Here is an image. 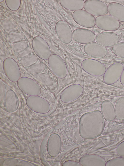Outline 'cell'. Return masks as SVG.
<instances>
[{"label": "cell", "instance_id": "1", "mask_svg": "<svg viewBox=\"0 0 124 166\" xmlns=\"http://www.w3.org/2000/svg\"><path fill=\"white\" fill-rule=\"evenodd\" d=\"M104 126V119L101 111H93L84 114L80 117L79 133L83 138L92 139L101 134Z\"/></svg>", "mask_w": 124, "mask_h": 166}, {"label": "cell", "instance_id": "2", "mask_svg": "<svg viewBox=\"0 0 124 166\" xmlns=\"http://www.w3.org/2000/svg\"><path fill=\"white\" fill-rule=\"evenodd\" d=\"M49 67L54 74L57 77L63 79L68 73L66 65L63 59L58 55H51L48 59Z\"/></svg>", "mask_w": 124, "mask_h": 166}, {"label": "cell", "instance_id": "3", "mask_svg": "<svg viewBox=\"0 0 124 166\" xmlns=\"http://www.w3.org/2000/svg\"><path fill=\"white\" fill-rule=\"evenodd\" d=\"M82 69L91 75L100 76L103 75L106 70L105 65L97 60L87 59L83 60L81 64Z\"/></svg>", "mask_w": 124, "mask_h": 166}, {"label": "cell", "instance_id": "4", "mask_svg": "<svg viewBox=\"0 0 124 166\" xmlns=\"http://www.w3.org/2000/svg\"><path fill=\"white\" fill-rule=\"evenodd\" d=\"M95 25L99 29L106 31H113L119 28L120 22L110 15L106 14L97 17Z\"/></svg>", "mask_w": 124, "mask_h": 166}, {"label": "cell", "instance_id": "5", "mask_svg": "<svg viewBox=\"0 0 124 166\" xmlns=\"http://www.w3.org/2000/svg\"><path fill=\"white\" fill-rule=\"evenodd\" d=\"M124 68L123 64L120 62L111 64L106 70L103 75L104 82L108 85L115 83L120 78Z\"/></svg>", "mask_w": 124, "mask_h": 166}, {"label": "cell", "instance_id": "6", "mask_svg": "<svg viewBox=\"0 0 124 166\" xmlns=\"http://www.w3.org/2000/svg\"><path fill=\"white\" fill-rule=\"evenodd\" d=\"M85 10L93 16H99L106 14L108 12L107 5L99 0H87L85 1Z\"/></svg>", "mask_w": 124, "mask_h": 166}, {"label": "cell", "instance_id": "7", "mask_svg": "<svg viewBox=\"0 0 124 166\" xmlns=\"http://www.w3.org/2000/svg\"><path fill=\"white\" fill-rule=\"evenodd\" d=\"M84 89L82 86L78 84L69 86L62 92L60 98L63 102L67 103L78 99L82 95Z\"/></svg>", "mask_w": 124, "mask_h": 166}, {"label": "cell", "instance_id": "8", "mask_svg": "<svg viewBox=\"0 0 124 166\" xmlns=\"http://www.w3.org/2000/svg\"><path fill=\"white\" fill-rule=\"evenodd\" d=\"M32 45L36 54L42 59H48L51 55V52L49 45L42 38L35 37L32 41Z\"/></svg>", "mask_w": 124, "mask_h": 166}, {"label": "cell", "instance_id": "9", "mask_svg": "<svg viewBox=\"0 0 124 166\" xmlns=\"http://www.w3.org/2000/svg\"><path fill=\"white\" fill-rule=\"evenodd\" d=\"M72 16L75 21L82 27L90 28L95 25V17L85 10L75 11L73 12Z\"/></svg>", "mask_w": 124, "mask_h": 166}, {"label": "cell", "instance_id": "10", "mask_svg": "<svg viewBox=\"0 0 124 166\" xmlns=\"http://www.w3.org/2000/svg\"><path fill=\"white\" fill-rule=\"evenodd\" d=\"M57 36L62 43L68 44L70 43L72 39V33L69 25L65 21L60 20L55 26Z\"/></svg>", "mask_w": 124, "mask_h": 166}, {"label": "cell", "instance_id": "11", "mask_svg": "<svg viewBox=\"0 0 124 166\" xmlns=\"http://www.w3.org/2000/svg\"><path fill=\"white\" fill-rule=\"evenodd\" d=\"M72 38L77 42L87 44L94 41L96 38L94 33L91 31L84 28H79L74 30Z\"/></svg>", "mask_w": 124, "mask_h": 166}, {"label": "cell", "instance_id": "12", "mask_svg": "<svg viewBox=\"0 0 124 166\" xmlns=\"http://www.w3.org/2000/svg\"><path fill=\"white\" fill-rule=\"evenodd\" d=\"M84 51L87 55L96 58L104 57L108 53L105 47L95 42L86 44L84 47Z\"/></svg>", "mask_w": 124, "mask_h": 166}, {"label": "cell", "instance_id": "13", "mask_svg": "<svg viewBox=\"0 0 124 166\" xmlns=\"http://www.w3.org/2000/svg\"><path fill=\"white\" fill-rule=\"evenodd\" d=\"M97 43L105 47H110L118 43L119 38L116 34L111 32H104L97 34L95 38Z\"/></svg>", "mask_w": 124, "mask_h": 166}, {"label": "cell", "instance_id": "14", "mask_svg": "<svg viewBox=\"0 0 124 166\" xmlns=\"http://www.w3.org/2000/svg\"><path fill=\"white\" fill-rule=\"evenodd\" d=\"M79 162L82 166H105L106 162L102 157L94 154H87L82 156Z\"/></svg>", "mask_w": 124, "mask_h": 166}, {"label": "cell", "instance_id": "15", "mask_svg": "<svg viewBox=\"0 0 124 166\" xmlns=\"http://www.w3.org/2000/svg\"><path fill=\"white\" fill-rule=\"evenodd\" d=\"M108 12L119 22H124V5L121 4L112 2L108 6Z\"/></svg>", "mask_w": 124, "mask_h": 166}, {"label": "cell", "instance_id": "16", "mask_svg": "<svg viewBox=\"0 0 124 166\" xmlns=\"http://www.w3.org/2000/svg\"><path fill=\"white\" fill-rule=\"evenodd\" d=\"M101 112L104 119L108 121L114 120L116 115L114 106L110 101L106 100L103 101L101 105Z\"/></svg>", "mask_w": 124, "mask_h": 166}, {"label": "cell", "instance_id": "17", "mask_svg": "<svg viewBox=\"0 0 124 166\" xmlns=\"http://www.w3.org/2000/svg\"><path fill=\"white\" fill-rule=\"evenodd\" d=\"M59 1L63 8L74 11L83 9L85 3L83 0H60Z\"/></svg>", "mask_w": 124, "mask_h": 166}, {"label": "cell", "instance_id": "18", "mask_svg": "<svg viewBox=\"0 0 124 166\" xmlns=\"http://www.w3.org/2000/svg\"><path fill=\"white\" fill-rule=\"evenodd\" d=\"M115 108L117 118L119 120H124V97H121L118 99Z\"/></svg>", "mask_w": 124, "mask_h": 166}, {"label": "cell", "instance_id": "19", "mask_svg": "<svg viewBox=\"0 0 124 166\" xmlns=\"http://www.w3.org/2000/svg\"><path fill=\"white\" fill-rule=\"evenodd\" d=\"M52 137V143L53 150L52 156L54 157L58 155L60 151L62 142L61 137L58 134H53Z\"/></svg>", "mask_w": 124, "mask_h": 166}, {"label": "cell", "instance_id": "20", "mask_svg": "<svg viewBox=\"0 0 124 166\" xmlns=\"http://www.w3.org/2000/svg\"><path fill=\"white\" fill-rule=\"evenodd\" d=\"M46 68L45 65L39 61L28 67L27 70L30 74H36L41 73L45 70Z\"/></svg>", "mask_w": 124, "mask_h": 166}, {"label": "cell", "instance_id": "21", "mask_svg": "<svg viewBox=\"0 0 124 166\" xmlns=\"http://www.w3.org/2000/svg\"><path fill=\"white\" fill-rule=\"evenodd\" d=\"M36 77L40 83L46 86H51L54 83V80L48 75L40 73L37 74Z\"/></svg>", "mask_w": 124, "mask_h": 166}, {"label": "cell", "instance_id": "22", "mask_svg": "<svg viewBox=\"0 0 124 166\" xmlns=\"http://www.w3.org/2000/svg\"><path fill=\"white\" fill-rule=\"evenodd\" d=\"M38 60L37 57L35 55L30 54L22 58L20 63L23 66L28 67L37 62Z\"/></svg>", "mask_w": 124, "mask_h": 166}, {"label": "cell", "instance_id": "23", "mask_svg": "<svg viewBox=\"0 0 124 166\" xmlns=\"http://www.w3.org/2000/svg\"><path fill=\"white\" fill-rule=\"evenodd\" d=\"M112 50L116 56L124 58V42H118L113 46Z\"/></svg>", "mask_w": 124, "mask_h": 166}, {"label": "cell", "instance_id": "24", "mask_svg": "<svg viewBox=\"0 0 124 166\" xmlns=\"http://www.w3.org/2000/svg\"><path fill=\"white\" fill-rule=\"evenodd\" d=\"M27 43L25 41H21L16 43H13L11 45V46L16 52H20L27 47Z\"/></svg>", "mask_w": 124, "mask_h": 166}, {"label": "cell", "instance_id": "25", "mask_svg": "<svg viewBox=\"0 0 124 166\" xmlns=\"http://www.w3.org/2000/svg\"><path fill=\"white\" fill-rule=\"evenodd\" d=\"M105 166H124V157L112 158L106 162Z\"/></svg>", "mask_w": 124, "mask_h": 166}, {"label": "cell", "instance_id": "26", "mask_svg": "<svg viewBox=\"0 0 124 166\" xmlns=\"http://www.w3.org/2000/svg\"><path fill=\"white\" fill-rule=\"evenodd\" d=\"M116 152L118 156L124 157V141L117 145L116 149Z\"/></svg>", "mask_w": 124, "mask_h": 166}, {"label": "cell", "instance_id": "27", "mask_svg": "<svg viewBox=\"0 0 124 166\" xmlns=\"http://www.w3.org/2000/svg\"><path fill=\"white\" fill-rule=\"evenodd\" d=\"M31 52V49L30 47H27L22 51L18 53V56L23 58L30 54Z\"/></svg>", "mask_w": 124, "mask_h": 166}, {"label": "cell", "instance_id": "28", "mask_svg": "<svg viewBox=\"0 0 124 166\" xmlns=\"http://www.w3.org/2000/svg\"><path fill=\"white\" fill-rule=\"evenodd\" d=\"M63 166H82L80 163L71 160L66 161L62 164Z\"/></svg>", "mask_w": 124, "mask_h": 166}, {"label": "cell", "instance_id": "29", "mask_svg": "<svg viewBox=\"0 0 124 166\" xmlns=\"http://www.w3.org/2000/svg\"><path fill=\"white\" fill-rule=\"evenodd\" d=\"M120 81L121 83L124 86V68L123 70L120 78Z\"/></svg>", "mask_w": 124, "mask_h": 166}, {"label": "cell", "instance_id": "30", "mask_svg": "<svg viewBox=\"0 0 124 166\" xmlns=\"http://www.w3.org/2000/svg\"><path fill=\"white\" fill-rule=\"evenodd\" d=\"M116 1H116V2H120L121 3H121L122 4L124 5V0H116Z\"/></svg>", "mask_w": 124, "mask_h": 166}]
</instances>
